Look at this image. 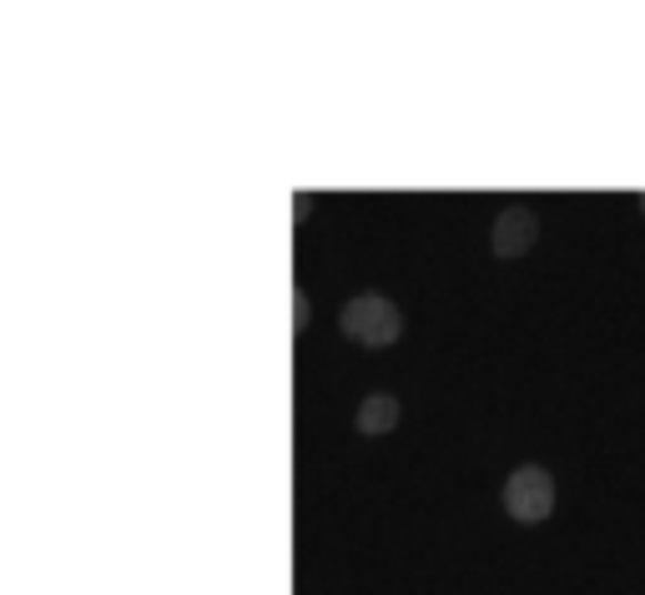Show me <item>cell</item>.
Segmentation results:
<instances>
[{
    "label": "cell",
    "mask_w": 645,
    "mask_h": 595,
    "mask_svg": "<svg viewBox=\"0 0 645 595\" xmlns=\"http://www.w3.org/2000/svg\"><path fill=\"white\" fill-rule=\"evenodd\" d=\"M535 238H540L535 208L510 202V208H500V218H494V228H490V253L500 258V263H510V258H525L530 248H535Z\"/></svg>",
    "instance_id": "3"
},
{
    "label": "cell",
    "mask_w": 645,
    "mask_h": 595,
    "mask_svg": "<svg viewBox=\"0 0 645 595\" xmlns=\"http://www.w3.org/2000/svg\"><path fill=\"white\" fill-rule=\"evenodd\" d=\"M339 329L349 333L353 343H363V349H389V343L404 333V313H399L383 293H359L339 309Z\"/></svg>",
    "instance_id": "1"
},
{
    "label": "cell",
    "mask_w": 645,
    "mask_h": 595,
    "mask_svg": "<svg viewBox=\"0 0 645 595\" xmlns=\"http://www.w3.org/2000/svg\"><path fill=\"white\" fill-rule=\"evenodd\" d=\"M504 510L520 525L550 520V510H555V474L545 464H520V470H510V480H504Z\"/></svg>",
    "instance_id": "2"
},
{
    "label": "cell",
    "mask_w": 645,
    "mask_h": 595,
    "mask_svg": "<svg viewBox=\"0 0 645 595\" xmlns=\"http://www.w3.org/2000/svg\"><path fill=\"white\" fill-rule=\"evenodd\" d=\"M399 414L404 409H399L394 394H369L359 404V414H353V424H359V434H389L399 424Z\"/></svg>",
    "instance_id": "4"
},
{
    "label": "cell",
    "mask_w": 645,
    "mask_h": 595,
    "mask_svg": "<svg viewBox=\"0 0 645 595\" xmlns=\"http://www.w3.org/2000/svg\"><path fill=\"white\" fill-rule=\"evenodd\" d=\"M308 323H313V303H308L303 288H293V329L308 333Z\"/></svg>",
    "instance_id": "5"
},
{
    "label": "cell",
    "mask_w": 645,
    "mask_h": 595,
    "mask_svg": "<svg viewBox=\"0 0 645 595\" xmlns=\"http://www.w3.org/2000/svg\"><path fill=\"white\" fill-rule=\"evenodd\" d=\"M635 208H641V218H645V192H641V198H635Z\"/></svg>",
    "instance_id": "6"
}]
</instances>
